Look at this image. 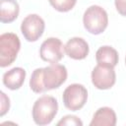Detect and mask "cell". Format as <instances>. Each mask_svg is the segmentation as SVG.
Segmentation results:
<instances>
[{"mask_svg":"<svg viewBox=\"0 0 126 126\" xmlns=\"http://www.w3.org/2000/svg\"><path fill=\"white\" fill-rule=\"evenodd\" d=\"M58 111L57 99L51 95H42L32 106V119L37 125L49 124Z\"/></svg>","mask_w":126,"mask_h":126,"instance_id":"obj_1","label":"cell"},{"mask_svg":"<svg viewBox=\"0 0 126 126\" xmlns=\"http://www.w3.org/2000/svg\"><path fill=\"white\" fill-rule=\"evenodd\" d=\"M83 24L90 33L99 34L105 31L108 25L107 13L100 6L92 5L84 13Z\"/></svg>","mask_w":126,"mask_h":126,"instance_id":"obj_2","label":"cell"},{"mask_svg":"<svg viewBox=\"0 0 126 126\" xmlns=\"http://www.w3.org/2000/svg\"><path fill=\"white\" fill-rule=\"evenodd\" d=\"M21 42L16 33L5 32L0 35V66L2 68L11 65L17 58Z\"/></svg>","mask_w":126,"mask_h":126,"instance_id":"obj_3","label":"cell"},{"mask_svg":"<svg viewBox=\"0 0 126 126\" xmlns=\"http://www.w3.org/2000/svg\"><path fill=\"white\" fill-rule=\"evenodd\" d=\"M62 99L66 108L77 111L87 102L88 91L81 84H71L64 90Z\"/></svg>","mask_w":126,"mask_h":126,"instance_id":"obj_4","label":"cell"},{"mask_svg":"<svg viewBox=\"0 0 126 126\" xmlns=\"http://www.w3.org/2000/svg\"><path fill=\"white\" fill-rule=\"evenodd\" d=\"M44 28L45 24L43 19L36 14H31L23 20L21 25V32L28 41L33 42L42 35Z\"/></svg>","mask_w":126,"mask_h":126,"instance_id":"obj_5","label":"cell"},{"mask_svg":"<svg viewBox=\"0 0 126 126\" xmlns=\"http://www.w3.org/2000/svg\"><path fill=\"white\" fill-rule=\"evenodd\" d=\"M64 54V46L62 41L57 37H49L45 39L39 49L40 58L48 63H58Z\"/></svg>","mask_w":126,"mask_h":126,"instance_id":"obj_6","label":"cell"},{"mask_svg":"<svg viewBox=\"0 0 126 126\" xmlns=\"http://www.w3.org/2000/svg\"><path fill=\"white\" fill-rule=\"evenodd\" d=\"M116 74L114 67L97 64L92 71V82L98 90H108L115 84Z\"/></svg>","mask_w":126,"mask_h":126,"instance_id":"obj_7","label":"cell"},{"mask_svg":"<svg viewBox=\"0 0 126 126\" xmlns=\"http://www.w3.org/2000/svg\"><path fill=\"white\" fill-rule=\"evenodd\" d=\"M67 69L64 65L57 63L43 68V84L47 91L59 88L67 79Z\"/></svg>","mask_w":126,"mask_h":126,"instance_id":"obj_8","label":"cell"},{"mask_svg":"<svg viewBox=\"0 0 126 126\" xmlns=\"http://www.w3.org/2000/svg\"><path fill=\"white\" fill-rule=\"evenodd\" d=\"M64 50L70 58L82 60L85 59L89 54V44L84 38L75 36L66 42Z\"/></svg>","mask_w":126,"mask_h":126,"instance_id":"obj_9","label":"cell"},{"mask_svg":"<svg viewBox=\"0 0 126 126\" xmlns=\"http://www.w3.org/2000/svg\"><path fill=\"white\" fill-rule=\"evenodd\" d=\"M116 114L114 110L110 107L103 106L98 108L90 123L91 126H114L116 124Z\"/></svg>","mask_w":126,"mask_h":126,"instance_id":"obj_10","label":"cell"},{"mask_svg":"<svg viewBox=\"0 0 126 126\" xmlns=\"http://www.w3.org/2000/svg\"><path fill=\"white\" fill-rule=\"evenodd\" d=\"M26 78V71L22 67H15L4 73L3 75V84L10 90H18L20 89Z\"/></svg>","mask_w":126,"mask_h":126,"instance_id":"obj_11","label":"cell"},{"mask_svg":"<svg viewBox=\"0 0 126 126\" xmlns=\"http://www.w3.org/2000/svg\"><path fill=\"white\" fill-rule=\"evenodd\" d=\"M20 12L19 4L16 0H0V21L11 23L15 21Z\"/></svg>","mask_w":126,"mask_h":126,"instance_id":"obj_12","label":"cell"},{"mask_svg":"<svg viewBox=\"0 0 126 126\" xmlns=\"http://www.w3.org/2000/svg\"><path fill=\"white\" fill-rule=\"evenodd\" d=\"M95 59L97 64L115 67L118 63L119 57L116 49H114L109 45H103L96 50Z\"/></svg>","mask_w":126,"mask_h":126,"instance_id":"obj_13","label":"cell"},{"mask_svg":"<svg viewBox=\"0 0 126 126\" xmlns=\"http://www.w3.org/2000/svg\"><path fill=\"white\" fill-rule=\"evenodd\" d=\"M42 74H43V68H36L31 76L30 87L32 91L34 93L39 94V93H44L47 91L43 84Z\"/></svg>","mask_w":126,"mask_h":126,"instance_id":"obj_14","label":"cell"},{"mask_svg":"<svg viewBox=\"0 0 126 126\" xmlns=\"http://www.w3.org/2000/svg\"><path fill=\"white\" fill-rule=\"evenodd\" d=\"M77 0H53L50 1V5L59 12H68L74 8Z\"/></svg>","mask_w":126,"mask_h":126,"instance_id":"obj_15","label":"cell"},{"mask_svg":"<svg viewBox=\"0 0 126 126\" xmlns=\"http://www.w3.org/2000/svg\"><path fill=\"white\" fill-rule=\"evenodd\" d=\"M57 125H58V126H60V125L82 126V125H83V122L79 119V117H77V116H75V115H66V116H64L60 121H58Z\"/></svg>","mask_w":126,"mask_h":126,"instance_id":"obj_16","label":"cell"},{"mask_svg":"<svg viewBox=\"0 0 126 126\" xmlns=\"http://www.w3.org/2000/svg\"><path fill=\"white\" fill-rule=\"evenodd\" d=\"M9 108H10V99L3 92H1V112H0V115L3 116L9 110Z\"/></svg>","mask_w":126,"mask_h":126,"instance_id":"obj_17","label":"cell"},{"mask_svg":"<svg viewBox=\"0 0 126 126\" xmlns=\"http://www.w3.org/2000/svg\"><path fill=\"white\" fill-rule=\"evenodd\" d=\"M114 3L118 13L126 17V0H115Z\"/></svg>","mask_w":126,"mask_h":126,"instance_id":"obj_18","label":"cell"},{"mask_svg":"<svg viewBox=\"0 0 126 126\" xmlns=\"http://www.w3.org/2000/svg\"><path fill=\"white\" fill-rule=\"evenodd\" d=\"M125 63H126V57H125Z\"/></svg>","mask_w":126,"mask_h":126,"instance_id":"obj_19","label":"cell"},{"mask_svg":"<svg viewBox=\"0 0 126 126\" xmlns=\"http://www.w3.org/2000/svg\"><path fill=\"white\" fill-rule=\"evenodd\" d=\"M50 1H53V0H49V2H50Z\"/></svg>","mask_w":126,"mask_h":126,"instance_id":"obj_20","label":"cell"}]
</instances>
